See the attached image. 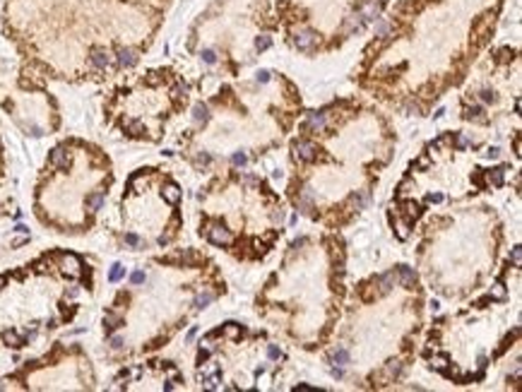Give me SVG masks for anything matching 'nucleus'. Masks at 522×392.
I'll use <instances>...</instances> for the list:
<instances>
[{"label": "nucleus", "mask_w": 522, "mask_h": 392, "mask_svg": "<svg viewBox=\"0 0 522 392\" xmlns=\"http://www.w3.org/2000/svg\"><path fill=\"white\" fill-rule=\"evenodd\" d=\"M207 236H209V241H212V243H217V245L231 243V231L224 226V224H209Z\"/></svg>", "instance_id": "obj_1"}, {"label": "nucleus", "mask_w": 522, "mask_h": 392, "mask_svg": "<svg viewBox=\"0 0 522 392\" xmlns=\"http://www.w3.org/2000/svg\"><path fill=\"white\" fill-rule=\"evenodd\" d=\"M320 41L318 39V34L316 32H296V37H294V44H296V49H301V51H311V49H316V44Z\"/></svg>", "instance_id": "obj_2"}, {"label": "nucleus", "mask_w": 522, "mask_h": 392, "mask_svg": "<svg viewBox=\"0 0 522 392\" xmlns=\"http://www.w3.org/2000/svg\"><path fill=\"white\" fill-rule=\"evenodd\" d=\"M294 157L299 161H311L313 157H316V147L311 145V142H294Z\"/></svg>", "instance_id": "obj_3"}, {"label": "nucleus", "mask_w": 522, "mask_h": 392, "mask_svg": "<svg viewBox=\"0 0 522 392\" xmlns=\"http://www.w3.org/2000/svg\"><path fill=\"white\" fill-rule=\"evenodd\" d=\"M51 164L58 166V169H68V166H70V154H68L63 147H56L53 152H51Z\"/></svg>", "instance_id": "obj_4"}, {"label": "nucleus", "mask_w": 522, "mask_h": 392, "mask_svg": "<svg viewBox=\"0 0 522 392\" xmlns=\"http://www.w3.org/2000/svg\"><path fill=\"white\" fill-rule=\"evenodd\" d=\"M359 13H361V17H364L366 22H373V20H378V15H380V3H376V0H368Z\"/></svg>", "instance_id": "obj_5"}, {"label": "nucleus", "mask_w": 522, "mask_h": 392, "mask_svg": "<svg viewBox=\"0 0 522 392\" xmlns=\"http://www.w3.org/2000/svg\"><path fill=\"white\" fill-rule=\"evenodd\" d=\"M397 279H400V284L404 286V289H412L414 282H416V274H414L412 267H407V265H402L400 270H397Z\"/></svg>", "instance_id": "obj_6"}, {"label": "nucleus", "mask_w": 522, "mask_h": 392, "mask_svg": "<svg viewBox=\"0 0 522 392\" xmlns=\"http://www.w3.org/2000/svg\"><path fill=\"white\" fill-rule=\"evenodd\" d=\"M135 63H137V51H133V49L118 51V65L121 68H133Z\"/></svg>", "instance_id": "obj_7"}, {"label": "nucleus", "mask_w": 522, "mask_h": 392, "mask_svg": "<svg viewBox=\"0 0 522 392\" xmlns=\"http://www.w3.org/2000/svg\"><path fill=\"white\" fill-rule=\"evenodd\" d=\"M352 361V356H349V351L347 349H332L330 351V363H335V366H347Z\"/></svg>", "instance_id": "obj_8"}, {"label": "nucleus", "mask_w": 522, "mask_h": 392, "mask_svg": "<svg viewBox=\"0 0 522 392\" xmlns=\"http://www.w3.org/2000/svg\"><path fill=\"white\" fill-rule=\"evenodd\" d=\"M92 63H94L97 68H101V70H104V68H109L111 56H109V53H106L104 49H94V51H92Z\"/></svg>", "instance_id": "obj_9"}, {"label": "nucleus", "mask_w": 522, "mask_h": 392, "mask_svg": "<svg viewBox=\"0 0 522 392\" xmlns=\"http://www.w3.org/2000/svg\"><path fill=\"white\" fill-rule=\"evenodd\" d=\"M63 270H65V274H77L80 272V260H77V255L68 253V255L63 257Z\"/></svg>", "instance_id": "obj_10"}, {"label": "nucleus", "mask_w": 522, "mask_h": 392, "mask_svg": "<svg viewBox=\"0 0 522 392\" xmlns=\"http://www.w3.org/2000/svg\"><path fill=\"white\" fill-rule=\"evenodd\" d=\"M366 25V20L361 17V13H352L347 17V32H361Z\"/></svg>", "instance_id": "obj_11"}, {"label": "nucleus", "mask_w": 522, "mask_h": 392, "mask_svg": "<svg viewBox=\"0 0 522 392\" xmlns=\"http://www.w3.org/2000/svg\"><path fill=\"white\" fill-rule=\"evenodd\" d=\"M161 195H164V200L169 202V205H176L178 200H181V190H178V185H173V183H169L164 190H161Z\"/></svg>", "instance_id": "obj_12"}, {"label": "nucleus", "mask_w": 522, "mask_h": 392, "mask_svg": "<svg viewBox=\"0 0 522 392\" xmlns=\"http://www.w3.org/2000/svg\"><path fill=\"white\" fill-rule=\"evenodd\" d=\"M325 125H328V121L323 113H311L308 123H306V128H313V130H325Z\"/></svg>", "instance_id": "obj_13"}, {"label": "nucleus", "mask_w": 522, "mask_h": 392, "mask_svg": "<svg viewBox=\"0 0 522 392\" xmlns=\"http://www.w3.org/2000/svg\"><path fill=\"white\" fill-rule=\"evenodd\" d=\"M101 207H104V193H92L87 197V209L89 212H99Z\"/></svg>", "instance_id": "obj_14"}, {"label": "nucleus", "mask_w": 522, "mask_h": 392, "mask_svg": "<svg viewBox=\"0 0 522 392\" xmlns=\"http://www.w3.org/2000/svg\"><path fill=\"white\" fill-rule=\"evenodd\" d=\"M376 284L380 286V294H388L390 289L395 286V272H388V274H383V277H380Z\"/></svg>", "instance_id": "obj_15"}, {"label": "nucleus", "mask_w": 522, "mask_h": 392, "mask_svg": "<svg viewBox=\"0 0 522 392\" xmlns=\"http://www.w3.org/2000/svg\"><path fill=\"white\" fill-rule=\"evenodd\" d=\"M193 118H195V123H202V125H205V123L209 121V109H207L205 104H195Z\"/></svg>", "instance_id": "obj_16"}, {"label": "nucleus", "mask_w": 522, "mask_h": 392, "mask_svg": "<svg viewBox=\"0 0 522 392\" xmlns=\"http://www.w3.org/2000/svg\"><path fill=\"white\" fill-rule=\"evenodd\" d=\"M3 339H5V342H8V346H15V349H17V346H25V337H20V334H17V332H13V330H8L5 332V334H3Z\"/></svg>", "instance_id": "obj_17"}, {"label": "nucleus", "mask_w": 522, "mask_h": 392, "mask_svg": "<svg viewBox=\"0 0 522 392\" xmlns=\"http://www.w3.org/2000/svg\"><path fill=\"white\" fill-rule=\"evenodd\" d=\"M488 181H491L493 185H503V181H505V169H503V166L491 169V171H488Z\"/></svg>", "instance_id": "obj_18"}, {"label": "nucleus", "mask_w": 522, "mask_h": 392, "mask_svg": "<svg viewBox=\"0 0 522 392\" xmlns=\"http://www.w3.org/2000/svg\"><path fill=\"white\" fill-rule=\"evenodd\" d=\"M123 274H125V267H123V265H113L111 272H109V282H121Z\"/></svg>", "instance_id": "obj_19"}, {"label": "nucleus", "mask_w": 522, "mask_h": 392, "mask_svg": "<svg viewBox=\"0 0 522 392\" xmlns=\"http://www.w3.org/2000/svg\"><path fill=\"white\" fill-rule=\"evenodd\" d=\"M270 46H272V39H270L268 34H260V37L255 39V49L257 51H268Z\"/></svg>", "instance_id": "obj_20"}, {"label": "nucleus", "mask_w": 522, "mask_h": 392, "mask_svg": "<svg viewBox=\"0 0 522 392\" xmlns=\"http://www.w3.org/2000/svg\"><path fill=\"white\" fill-rule=\"evenodd\" d=\"M467 118H469V121H486L484 109H481V106H472V109L467 111Z\"/></svg>", "instance_id": "obj_21"}, {"label": "nucleus", "mask_w": 522, "mask_h": 392, "mask_svg": "<svg viewBox=\"0 0 522 392\" xmlns=\"http://www.w3.org/2000/svg\"><path fill=\"white\" fill-rule=\"evenodd\" d=\"M431 368L445 370V368H448V358H445V356H433V358H431Z\"/></svg>", "instance_id": "obj_22"}, {"label": "nucleus", "mask_w": 522, "mask_h": 392, "mask_svg": "<svg viewBox=\"0 0 522 392\" xmlns=\"http://www.w3.org/2000/svg\"><path fill=\"white\" fill-rule=\"evenodd\" d=\"M385 373H388L390 378H392V375L397 378V375H400V373H402V363H400V361H390V363H388V368H385Z\"/></svg>", "instance_id": "obj_23"}, {"label": "nucleus", "mask_w": 522, "mask_h": 392, "mask_svg": "<svg viewBox=\"0 0 522 392\" xmlns=\"http://www.w3.org/2000/svg\"><path fill=\"white\" fill-rule=\"evenodd\" d=\"M491 296H493V298H498V301H503V298H505V286H503V282H496V284H493V289H491Z\"/></svg>", "instance_id": "obj_24"}, {"label": "nucleus", "mask_w": 522, "mask_h": 392, "mask_svg": "<svg viewBox=\"0 0 522 392\" xmlns=\"http://www.w3.org/2000/svg\"><path fill=\"white\" fill-rule=\"evenodd\" d=\"M510 260H512V265H515V267H520V265H522V248H520V245H515V248H512Z\"/></svg>", "instance_id": "obj_25"}, {"label": "nucleus", "mask_w": 522, "mask_h": 392, "mask_svg": "<svg viewBox=\"0 0 522 392\" xmlns=\"http://www.w3.org/2000/svg\"><path fill=\"white\" fill-rule=\"evenodd\" d=\"M212 298H214L212 294H200L197 298H195V306H197V308H205V306H209V303H212Z\"/></svg>", "instance_id": "obj_26"}, {"label": "nucleus", "mask_w": 522, "mask_h": 392, "mask_svg": "<svg viewBox=\"0 0 522 392\" xmlns=\"http://www.w3.org/2000/svg\"><path fill=\"white\" fill-rule=\"evenodd\" d=\"M352 202L356 205V209H364L366 205H368V197H366L364 193H356V195L352 197Z\"/></svg>", "instance_id": "obj_27"}, {"label": "nucleus", "mask_w": 522, "mask_h": 392, "mask_svg": "<svg viewBox=\"0 0 522 392\" xmlns=\"http://www.w3.org/2000/svg\"><path fill=\"white\" fill-rule=\"evenodd\" d=\"M404 111H407V116H419V113H421V106H419L416 101H407Z\"/></svg>", "instance_id": "obj_28"}, {"label": "nucleus", "mask_w": 522, "mask_h": 392, "mask_svg": "<svg viewBox=\"0 0 522 392\" xmlns=\"http://www.w3.org/2000/svg\"><path fill=\"white\" fill-rule=\"evenodd\" d=\"M404 209H407L404 214H407V219H409V221L419 217V207H416V205H412V202H407V205H404Z\"/></svg>", "instance_id": "obj_29"}, {"label": "nucleus", "mask_w": 522, "mask_h": 392, "mask_svg": "<svg viewBox=\"0 0 522 392\" xmlns=\"http://www.w3.org/2000/svg\"><path fill=\"white\" fill-rule=\"evenodd\" d=\"M125 243L133 245V248H140L142 241H140V236H135V233H125Z\"/></svg>", "instance_id": "obj_30"}, {"label": "nucleus", "mask_w": 522, "mask_h": 392, "mask_svg": "<svg viewBox=\"0 0 522 392\" xmlns=\"http://www.w3.org/2000/svg\"><path fill=\"white\" fill-rule=\"evenodd\" d=\"M104 325H106L109 330H113V327H121V318H113V315H106V318H104Z\"/></svg>", "instance_id": "obj_31"}, {"label": "nucleus", "mask_w": 522, "mask_h": 392, "mask_svg": "<svg viewBox=\"0 0 522 392\" xmlns=\"http://www.w3.org/2000/svg\"><path fill=\"white\" fill-rule=\"evenodd\" d=\"M233 166H245V161H248V157H245V154H243V152H236V154H233Z\"/></svg>", "instance_id": "obj_32"}, {"label": "nucleus", "mask_w": 522, "mask_h": 392, "mask_svg": "<svg viewBox=\"0 0 522 392\" xmlns=\"http://www.w3.org/2000/svg\"><path fill=\"white\" fill-rule=\"evenodd\" d=\"M185 94H188V87L185 85H178L173 89V99H185Z\"/></svg>", "instance_id": "obj_33"}, {"label": "nucleus", "mask_w": 522, "mask_h": 392, "mask_svg": "<svg viewBox=\"0 0 522 392\" xmlns=\"http://www.w3.org/2000/svg\"><path fill=\"white\" fill-rule=\"evenodd\" d=\"M128 130H130V135H135V137H137V135H142V125H140L137 121L130 123V125H128Z\"/></svg>", "instance_id": "obj_34"}, {"label": "nucleus", "mask_w": 522, "mask_h": 392, "mask_svg": "<svg viewBox=\"0 0 522 392\" xmlns=\"http://www.w3.org/2000/svg\"><path fill=\"white\" fill-rule=\"evenodd\" d=\"M202 61H205V63H209V65H212V63L217 61V53H214V51H209V49H207V51H202Z\"/></svg>", "instance_id": "obj_35"}, {"label": "nucleus", "mask_w": 522, "mask_h": 392, "mask_svg": "<svg viewBox=\"0 0 522 392\" xmlns=\"http://www.w3.org/2000/svg\"><path fill=\"white\" fill-rule=\"evenodd\" d=\"M397 236H400L402 241L409 236V231H407V221H400V224H397Z\"/></svg>", "instance_id": "obj_36"}, {"label": "nucleus", "mask_w": 522, "mask_h": 392, "mask_svg": "<svg viewBox=\"0 0 522 392\" xmlns=\"http://www.w3.org/2000/svg\"><path fill=\"white\" fill-rule=\"evenodd\" d=\"M388 32H390V25H388V22H380V25H378V29H376L378 37H385Z\"/></svg>", "instance_id": "obj_37"}, {"label": "nucleus", "mask_w": 522, "mask_h": 392, "mask_svg": "<svg viewBox=\"0 0 522 392\" xmlns=\"http://www.w3.org/2000/svg\"><path fill=\"white\" fill-rule=\"evenodd\" d=\"M481 101H486V104H488V101H496L493 92H491V89H481Z\"/></svg>", "instance_id": "obj_38"}, {"label": "nucleus", "mask_w": 522, "mask_h": 392, "mask_svg": "<svg viewBox=\"0 0 522 392\" xmlns=\"http://www.w3.org/2000/svg\"><path fill=\"white\" fill-rule=\"evenodd\" d=\"M130 282H133V284H142V282H145V272H133Z\"/></svg>", "instance_id": "obj_39"}, {"label": "nucleus", "mask_w": 522, "mask_h": 392, "mask_svg": "<svg viewBox=\"0 0 522 392\" xmlns=\"http://www.w3.org/2000/svg\"><path fill=\"white\" fill-rule=\"evenodd\" d=\"M486 157H488V159H498V157H500V149H498V147H491L488 152H486Z\"/></svg>", "instance_id": "obj_40"}, {"label": "nucleus", "mask_w": 522, "mask_h": 392, "mask_svg": "<svg viewBox=\"0 0 522 392\" xmlns=\"http://www.w3.org/2000/svg\"><path fill=\"white\" fill-rule=\"evenodd\" d=\"M268 354H270V358H282V351L277 349V346H270Z\"/></svg>", "instance_id": "obj_41"}, {"label": "nucleus", "mask_w": 522, "mask_h": 392, "mask_svg": "<svg viewBox=\"0 0 522 392\" xmlns=\"http://www.w3.org/2000/svg\"><path fill=\"white\" fill-rule=\"evenodd\" d=\"M209 161H212V157H209V154H200V157H197V164H200V166H207Z\"/></svg>", "instance_id": "obj_42"}, {"label": "nucleus", "mask_w": 522, "mask_h": 392, "mask_svg": "<svg viewBox=\"0 0 522 392\" xmlns=\"http://www.w3.org/2000/svg\"><path fill=\"white\" fill-rule=\"evenodd\" d=\"M268 80H270L268 70H260V73H257V82H268Z\"/></svg>", "instance_id": "obj_43"}, {"label": "nucleus", "mask_w": 522, "mask_h": 392, "mask_svg": "<svg viewBox=\"0 0 522 392\" xmlns=\"http://www.w3.org/2000/svg\"><path fill=\"white\" fill-rule=\"evenodd\" d=\"M111 346H113V349H121L123 339H121V337H111Z\"/></svg>", "instance_id": "obj_44"}, {"label": "nucleus", "mask_w": 522, "mask_h": 392, "mask_svg": "<svg viewBox=\"0 0 522 392\" xmlns=\"http://www.w3.org/2000/svg\"><path fill=\"white\" fill-rule=\"evenodd\" d=\"M457 147H467V137H460V140H457Z\"/></svg>", "instance_id": "obj_45"}, {"label": "nucleus", "mask_w": 522, "mask_h": 392, "mask_svg": "<svg viewBox=\"0 0 522 392\" xmlns=\"http://www.w3.org/2000/svg\"><path fill=\"white\" fill-rule=\"evenodd\" d=\"M515 152H517V154H522V145H520V140H515Z\"/></svg>", "instance_id": "obj_46"}, {"label": "nucleus", "mask_w": 522, "mask_h": 392, "mask_svg": "<svg viewBox=\"0 0 522 392\" xmlns=\"http://www.w3.org/2000/svg\"><path fill=\"white\" fill-rule=\"evenodd\" d=\"M380 3H385V0H380Z\"/></svg>", "instance_id": "obj_47"}, {"label": "nucleus", "mask_w": 522, "mask_h": 392, "mask_svg": "<svg viewBox=\"0 0 522 392\" xmlns=\"http://www.w3.org/2000/svg\"><path fill=\"white\" fill-rule=\"evenodd\" d=\"M0 147H3V145H0Z\"/></svg>", "instance_id": "obj_48"}]
</instances>
